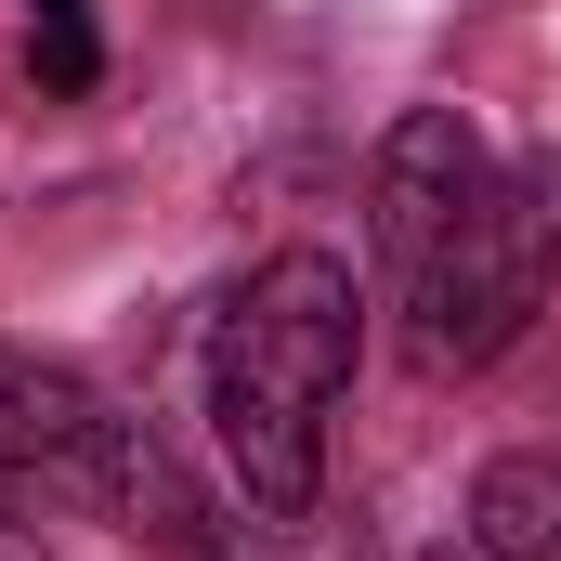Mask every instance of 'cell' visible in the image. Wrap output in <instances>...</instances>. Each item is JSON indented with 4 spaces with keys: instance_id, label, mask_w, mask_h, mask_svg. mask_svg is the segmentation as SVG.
Masks as SVG:
<instances>
[{
    "instance_id": "cell-3",
    "label": "cell",
    "mask_w": 561,
    "mask_h": 561,
    "mask_svg": "<svg viewBox=\"0 0 561 561\" xmlns=\"http://www.w3.org/2000/svg\"><path fill=\"white\" fill-rule=\"evenodd\" d=\"M483 183H496L483 131H470L457 105H405L392 144H379V183H366V209H379V262H392V275H419L431 249L457 236V209H470Z\"/></svg>"
},
{
    "instance_id": "cell-2",
    "label": "cell",
    "mask_w": 561,
    "mask_h": 561,
    "mask_svg": "<svg viewBox=\"0 0 561 561\" xmlns=\"http://www.w3.org/2000/svg\"><path fill=\"white\" fill-rule=\"evenodd\" d=\"M405 287V340H419L431 379H470V366H496L536 313H549L561 287V157H523V170H496L470 209H457V236L431 249Z\"/></svg>"
},
{
    "instance_id": "cell-9",
    "label": "cell",
    "mask_w": 561,
    "mask_h": 561,
    "mask_svg": "<svg viewBox=\"0 0 561 561\" xmlns=\"http://www.w3.org/2000/svg\"><path fill=\"white\" fill-rule=\"evenodd\" d=\"M419 561H457V549H419Z\"/></svg>"
},
{
    "instance_id": "cell-4",
    "label": "cell",
    "mask_w": 561,
    "mask_h": 561,
    "mask_svg": "<svg viewBox=\"0 0 561 561\" xmlns=\"http://www.w3.org/2000/svg\"><path fill=\"white\" fill-rule=\"evenodd\" d=\"M118 431H131V419H118L79 366H53V353H13V340H0V470H66V483H105Z\"/></svg>"
},
{
    "instance_id": "cell-5",
    "label": "cell",
    "mask_w": 561,
    "mask_h": 561,
    "mask_svg": "<svg viewBox=\"0 0 561 561\" xmlns=\"http://www.w3.org/2000/svg\"><path fill=\"white\" fill-rule=\"evenodd\" d=\"M470 561H561V457H483Z\"/></svg>"
},
{
    "instance_id": "cell-7",
    "label": "cell",
    "mask_w": 561,
    "mask_h": 561,
    "mask_svg": "<svg viewBox=\"0 0 561 561\" xmlns=\"http://www.w3.org/2000/svg\"><path fill=\"white\" fill-rule=\"evenodd\" d=\"M236 561H340V549H327V536H313V510H300V523H262Z\"/></svg>"
},
{
    "instance_id": "cell-8",
    "label": "cell",
    "mask_w": 561,
    "mask_h": 561,
    "mask_svg": "<svg viewBox=\"0 0 561 561\" xmlns=\"http://www.w3.org/2000/svg\"><path fill=\"white\" fill-rule=\"evenodd\" d=\"M0 561H53V549H39V536H13V523H0Z\"/></svg>"
},
{
    "instance_id": "cell-1",
    "label": "cell",
    "mask_w": 561,
    "mask_h": 561,
    "mask_svg": "<svg viewBox=\"0 0 561 561\" xmlns=\"http://www.w3.org/2000/svg\"><path fill=\"white\" fill-rule=\"evenodd\" d=\"M353 353H366V300H353V262H327V249H275L222 300V327H209V431H222V470L249 483L262 523L313 510Z\"/></svg>"
},
{
    "instance_id": "cell-6",
    "label": "cell",
    "mask_w": 561,
    "mask_h": 561,
    "mask_svg": "<svg viewBox=\"0 0 561 561\" xmlns=\"http://www.w3.org/2000/svg\"><path fill=\"white\" fill-rule=\"evenodd\" d=\"M26 66H39V92H92V0H26Z\"/></svg>"
}]
</instances>
